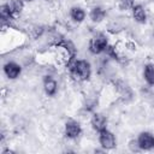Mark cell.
<instances>
[{"label": "cell", "instance_id": "8fae6325", "mask_svg": "<svg viewBox=\"0 0 154 154\" xmlns=\"http://www.w3.org/2000/svg\"><path fill=\"white\" fill-rule=\"evenodd\" d=\"M8 6H10V10H11L12 14H13V16H17V14H19V13L23 11L24 2H23L22 0H12V1L8 4Z\"/></svg>", "mask_w": 154, "mask_h": 154}, {"label": "cell", "instance_id": "ba28073f", "mask_svg": "<svg viewBox=\"0 0 154 154\" xmlns=\"http://www.w3.org/2000/svg\"><path fill=\"white\" fill-rule=\"evenodd\" d=\"M43 88H45V91L47 95L49 96H53L55 93H57V82L51 78V77H47L45 79V83H43Z\"/></svg>", "mask_w": 154, "mask_h": 154}, {"label": "cell", "instance_id": "7a4b0ae2", "mask_svg": "<svg viewBox=\"0 0 154 154\" xmlns=\"http://www.w3.org/2000/svg\"><path fill=\"white\" fill-rule=\"evenodd\" d=\"M106 47H107V37L103 34H97L90 40L89 49L94 54H99V53L103 52L106 49Z\"/></svg>", "mask_w": 154, "mask_h": 154}, {"label": "cell", "instance_id": "6da1fadb", "mask_svg": "<svg viewBox=\"0 0 154 154\" xmlns=\"http://www.w3.org/2000/svg\"><path fill=\"white\" fill-rule=\"evenodd\" d=\"M67 65H69V70L75 79L85 81L90 77L91 70H90V65L88 61L71 59L70 61H67Z\"/></svg>", "mask_w": 154, "mask_h": 154}, {"label": "cell", "instance_id": "30bf717a", "mask_svg": "<svg viewBox=\"0 0 154 154\" xmlns=\"http://www.w3.org/2000/svg\"><path fill=\"white\" fill-rule=\"evenodd\" d=\"M143 76H144V79L147 81L148 84L154 85V66L152 64H148L144 66Z\"/></svg>", "mask_w": 154, "mask_h": 154}, {"label": "cell", "instance_id": "3957f363", "mask_svg": "<svg viewBox=\"0 0 154 154\" xmlns=\"http://www.w3.org/2000/svg\"><path fill=\"white\" fill-rule=\"evenodd\" d=\"M99 141L100 144L105 148V149H112L116 147V137L114 135L108 131L107 129L100 131V136H99Z\"/></svg>", "mask_w": 154, "mask_h": 154}, {"label": "cell", "instance_id": "2e32d148", "mask_svg": "<svg viewBox=\"0 0 154 154\" xmlns=\"http://www.w3.org/2000/svg\"><path fill=\"white\" fill-rule=\"evenodd\" d=\"M26 1H32V0H26Z\"/></svg>", "mask_w": 154, "mask_h": 154}, {"label": "cell", "instance_id": "4fadbf2b", "mask_svg": "<svg viewBox=\"0 0 154 154\" xmlns=\"http://www.w3.org/2000/svg\"><path fill=\"white\" fill-rule=\"evenodd\" d=\"M70 14H71V18L75 22H82L84 19V17H85V13H84V11L81 7H73L71 10V13Z\"/></svg>", "mask_w": 154, "mask_h": 154}, {"label": "cell", "instance_id": "52a82bcc", "mask_svg": "<svg viewBox=\"0 0 154 154\" xmlns=\"http://www.w3.org/2000/svg\"><path fill=\"white\" fill-rule=\"evenodd\" d=\"M91 125L94 128V130L96 131H102L106 129V125H107V119L105 118V116L100 114V113H95L91 118Z\"/></svg>", "mask_w": 154, "mask_h": 154}, {"label": "cell", "instance_id": "9c48e42d", "mask_svg": "<svg viewBox=\"0 0 154 154\" xmlns=\"http://www.w3.org/2000/svg\"><path fill=\"white\" fill-rule=\"evenodd\" d=\"M132 14H134V18H135L136 22H138V23H144L146 22L147 16H146V12H144V10L141 5H136V6L132 7Z\"/></svg>", "mask_w": 154, "mask_h": 154}, {"label": "cell", "instance_id": "5b68a950", "mask_svg": "<svg viewBox=\"0 0 154 154\" xmlns=\"http://www.w3.org/2000/svg\"><path fill=\"white\" fill-rule=\"evenodd\" d=\"M81 134V126L75 120H69L65 125V135L69 138H76Z\"/></svg>", "mask_w": 154, "mask_h": 154}, {"label": "cell", "instance_id": "9a60e30c", "mask_svg": "<svg viewBox=\"0 0 154 154\" xmlns=\"http://www.w3.org/2000/svg\"><path fill=\"white\" fill-rule=\"evenodd\" d=\"M122 8H132L134 7V0H120Z\"/></svg>", "mask_w": 154, "mask_h": 154}, {"label": "cell", "instance_id": "5bb4252c", "mask_svg": "<svg viewBox=\"0 0 154 154\" xmlns=\"http://www.w3.org/2000/svg\"><path fill=\"white\" fill-rule=\"evenodd\" d=\"M0 17H1V20H2V22L10 20V19L13 17V14H12V12H11V10H10L8 4L2 5V6L0 7Z\"/></svg>", "mask_w": 154, "mask_h": 154}, {"label": "cell", "instance_id": "8992f818", "mask_svg": "<svg viewBox=\"0 0 154 154\" xmlns=\"http://www.w3.org/2000/svg\"><path fill=\"white\" fill-rule=\"evenodd\" d=\"M20 66L18 65V64H16V63H13V61H10V63H7V64H5V66H4V72H5V75L8 77V78H11V79H14V78H17L19 75H20Z\"/></svg>", "mask_w": 154, "mask_h": 154}, {"label": "cell", "instance_id": "7c38bea8", "mask_svg": "<svg viewBox=\"0 0 154 154\" xmlns=\"http://www.w3.org/2000/svg\"><path fill=\"white\" fill-rule=\"evenodd\" d=\"M105 16H106V13L101 7H94L90 11V18L93 22H101L105 18Z\"/></svg>", "mask_w": 154, "mask_h": 154}, {"label": "cell", "instance_id": "277c9868", "mask_svg": "<svg viewBox=\"0 0 154 154\" xmlns=\"http://www.w3.org/2000/svg\"><path fill=\"white\" fill-rule=\"evenodd\" d=\"M137 142H138L140 148L141 149H144V150H149L150 148L154 147V137L149 132H142V134H140Z\"/></svg>", "mask_w": 154, "mask_h": 154}]
</instances>
